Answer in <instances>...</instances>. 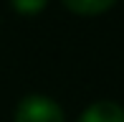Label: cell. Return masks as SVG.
I'll return each mask as SVG.
<instances>
[{"mask_svg":"<svg viewBox=\"0 0 124 122\" xmlns=\"http://www.w3.org/2000/svg\"><path fill=\"white\" fill-rule=\"evenodd\" d=\"M15 122H66V114L58 107V102H53L51 97L33 94L18 104Z\"/></svg>","mask_w":124,"mask_h":122,"instance_id":"1","label":"cell"},{"mask_svg":"<svg viewBox=\"0 0 124 122\" xmlns=\"http://www.w3.org/2000/svg\"><path fill=\"white\" fill-rule=\"evenodd\" d=\"M78 122H124V109L111 99H99L81 112Z\"/></svg>","mask_w":124,"mask_h":122,"instance_id":"2","label":"cell"},{"mask_svg":"<svg viewBox=\"0 0 124 122\" xmlns=\"http://www.w3.org/2000/svg\"><path fill=\"white\" fill-rule=\"evenodd\" d=\"M61 3L76 15H99L104 10H109L116 0H61Z\"/></svg>","mask_w":124,"mask_h":122,"instance_id":"3","label":"cell"},{"mask_svg":"<svg viewBox=\"0 0 124 122\" xmlns=\"http://www.w3.org/2000/svg\"><path fill=\"white\" fill-rule=\"evenodd\" d=\"M10 3H13V8L18 10V13H23V15H33V13H38V10L46 8L48 0H10Z\"/></svg>","mask_w":124,"mask_h":122,"instance_id":"4","label":"cell"}]
</instances>
